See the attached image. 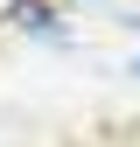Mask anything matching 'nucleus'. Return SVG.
Wrapping results in <instances>:
<instances>
[{"instance_id":"nucleus-1","label":"nucleus","mask_w":140,"mask_h":147,"mask_svg":"<svg viewBox=\"0 0 140 147\" xmlns=\"http://www.w3.org/2000/svg\"><path fill=\"white\" fill-rule=\"evenodd\" d=\"M133 77H140V56H133Z\"/></svg>"}]
</instances>
